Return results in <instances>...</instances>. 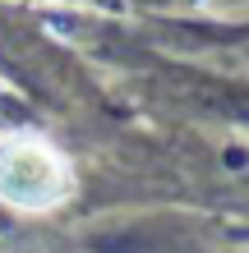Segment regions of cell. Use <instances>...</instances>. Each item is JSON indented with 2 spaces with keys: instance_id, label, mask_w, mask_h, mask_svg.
Segmentation results:
<instances>
[{
  "instance_id": "cell-1",
  "label": "cell",
  "mask_w": 249,
  "mask_h": 253,
  "mask_svg": "<svg viewBox=\"0 0 249 253\" xmlns=\"http://www.w3.org/2000/svg\"><path fill=\"white\" fill-rule=\"evenodd\" d=\"M65 189H69L65 166L47 147L23 143L0 157V198H9L19 207H51L55 198H65Z\"/></svg>"
}]
</instances>
